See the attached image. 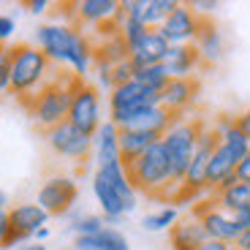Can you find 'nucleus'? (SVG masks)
Returning <instances> with one entry per match:
<instances>
[{
  "instance_id": "obj_18",
  "label": "nucleus",
  "mask_w": 250,
  "mask_h": 250,
  "mask_svg": "<svg viewBox=\"0 0 250 250\" xmlns=\"http://www.w3.org/2000/svg\"><path fill=\"white\" fill-rule=\"evenodd\" d=\"M163 71L169 79H188L193 76V71L201 65V55L196 49V44H180V46H169L166 57H163Z\"/></svg>"
},
{
  "instance_id": "obj_6",
  "label": "nucleus",
  "mask_w": 250,
  "mask_h": 250,
  "mask_svg": "<svg viewBox=\"0 0 250 250\" xmlns=\"http://www.w3.org/2000/svg\"><path fill=\"white\" fill-rule=\"evenodd\" d=\"M220 144V133L215 131L212 125H207L204 133H201L199 144H196V152L190 158V166H188L185 177H182L180 190L174 193V204H185V201L199 199L207 190V169H209V161H212V152L218 150Z\"/></svg>"
},
{
  "instance_id": "obj_36",
  "label": "nucleus",
  "mask_w": 250,
  "mask_h": 250,
  "mask_svg": "<svg viewBox=\"0 0 250 250\" xmlns=\"http://www.w3.org/2000/svg\"><path fill=\"white\" fill-rule=\"evenodd\" d=\"M14 30H17V22H14V17H8V14H0V49L8 44V38L14 36Z\"/></svg>"
},
{
  "instance_id": "obj_29",
  "label": "nucleus",
  "mask_w": 250,
  "mask_h": 250,
  "mask_svg": "<svg viewBox=\"0 0 250 250\" xmlns=\"http://www.w3.org/2000/svg\"><path fill=\"white\" fill-rule=\"evenodd\" d=\"M71 229L76 231V237H93V234H101L106 229V220L101 215H76L71 220Z\"/></svg>"
},
{
  "instance_id": "obj_31",
  "label": "nucleus",
  "mask_w": 250,
  "mask_h": 250,
  "mask_svg": "<svg viewBox=\"0 0 250 250\" xmlns=\"http://www.w3.org/2000/svg\"><path fill=\"white\" fill-rule=\"evenodd\" d=\"M8 193L0 190V248H6L8 234H11V223H8Z\"/></svg>"
},
{
  "instance_id": "obj_27",
  "label": "nucleus",
  "mask_w": 250,
  "mask_h": 250,
  "mask_svg": "<svg viewBox=\"0 0 250 250\" xmlns=\"http://www.w3.org/2000/svg\"><path fill=\"white\" fill-rule=\"evenodd\" d=\"M177 220H180V212H177L174 207H163V209H155V212L144 215L142 226L147 231H166V229H171Z\"/></svg>"
},
{
  "instance_id": "obj_17",
  "label": "nucleus",
  "mask_w": 250,
  "mask_h": 250,
  "mask_svg": "<svg viewBox=\"0 0 250 250\" xmlns=\"http://www.w3.org/2000/svg\"><path fill=\"white\" fill-rule=\"evenodd\" d=\"M166 52H169V41H166L158 30H147L142 41H139L136 46H131L128 60H131L133 71H142V68L161 65L163 57H166Z\"/></svg>"
},
{
  "instance_id": "obj_5",
  "label": "nucleus",
  "mask_w": 250,
  "mask_h": 250,
  "mask_svg": "<svg viewBox=\"0 0 250 250\" xmlns=\"http://www.w3.org/2000/svg\"><path fill=\"white\" fill-rule=\"evenodd\" d=\"M204 128H207V123L201 117H180L161 139L166 152H169L171 182H174L177 190H180V185H182V177H185L188 166H190V158H193L196 144H199Z\"/></svg>"
},
{
  "instance_id": "obj_24",
  "label": "nucleus",
  "mask_w": 250,
  "mask_h": 250,
  "mask_svg": "<svg viewBox=\"0 0 250 250\" xmlns=\"http://www.w3.org/2000/svg\"><path fill=\"white\" fill-rule=\"evenodd\" d=\"M161 136L155 133H142V131H120V161L123 166H131L136 158H142Z\"/></svg>"
},
{
  "instance_id": "obj_20",
  "label": "nucleus",
  "mask_w": 250,
  "mask_h": 250,
  "mask_svg": "<svg viewBox=\"0 0 250 250\" xmlns=\"http://www.w3.org/2000/svg\"><path fill=\"white\" fill-rule=\"evenodd\" d=\"M93 152H95V163L98 166H109V163L120 161V128L109 120L101 123V128L93 136Z\"/></svg>"
},
{
  "instance_id": "obj_13",
  "label": "nucleus",
  "mask_w": 250,
  "mask_h": 250,
  "mask_svg": "<svg viewBox=\"0 0 250 250\" xmlns=\"http://www.w3.org/2000/svg\"><path fill=\"white\" fill-rule=\"evenodd\" d=\"M199 22H201L199 14H196L190 6H182V3H180V6L166 17V22L158 27V33L169 41V46L193 44L196 33H199Z\"/></svg>"
},
{
  "instance_id": "obj_37",
  "label": "nucleus",
  "mask_w": 250,
  "mask_h": 250,
  "mask_svg": "<svg viewBox=\"0 0 250 250\" xmlns=\"http://www.w3.org/2000/svg\"><path fill=\"white\" fill-rule=\"evenodd\" d=\"M234 125H237L239 131H242V136L250 142V109L242 114H237V117H234Z\"/></svg>"
},
{
  "instance_id": "obj_12",
  "label": "nucleus",
  "mask_w": 250,
  "mask_h": 250,
  "mask_svg": "<svg viewBox=\"0 0 250 250\" xmlns=\"http://www.w3.org/2000/svg\"><path fill=\"white\" fill-rule=\"evenodd\" d=\"M49 220V215L38 204H17L8 209V223H11V234H8L6 248H14L17 242H25L27 237H36Z\"/></svg>"
},
{
  "instance_id": "obj_33",
  "label": "nucleus",
  "mask_w": 250,
  "mask_h": 250,
  "mask_svg": "<svg viewBox=\"0 0 250 250\" xmlns=\"http://www.w3.org/2000/svg\"><path fill=\"white\" fill-rule=\"evenodd\" d=\"M133 74H136V71H133L131 60H123V62H117V65H112V87L125 84V82H131Z\"/></svg>"
},
{
  "instance_id": "obj_4",
  "label": "nucleus",
  "mask_w": 250,
  "mask_h": 250,
  "mask_svg": "<svg viewBox=\"0 0 250 250\" xmlns=\"http://www.w3.org/2000/svg\"><path fill=\"white\" fill-rule=\"evenodd\" d=\"M55 74H57L55 62L38 46H30V44L11 46V90L8 93L17 95L19 101L38 93Z\"/></svg>"
},
{
  "instance_id": "obj_45",
  "label": "nucleus",
  "mask_w": 250,
  "mask_h": 250,
  "mask_svg": "<svg viewBox=\"0 0 250 250\" xmlns=\"http://www.w3.org/2000/svg\"><path fill=\"white\" fill-rule=\"evenodd\" d=\"M46 237H49V229H46V226L41 229V231H36V239H46Z\"/></svg>"
},
{
  "instance_id": "obj_10",
  "label": "nucleus",
  "mask_w": 250,
  "mask_h": 250,
  "mask_svg": "<svg viewBox=\"0 0 250 250\" xmlns=\"http://www.w3.org/2000/svg\"><path fill=\"white\" fill-rule=\"evenodd\" d=\"M44 139L55 155L68 158V161H76V163H84L90 158V152H93V136L82 133L68 120L49 128V131H44Z\"/></svg>"
},
{
  "instance_id": "obj_35",
  "label": "nucleus",
  "mask_w": 250,
  "mask_h": 250,
  "mask_svg": "<svg viewBox=\"0 0 250 250\" xmlns=\"http://www.w3.org/2000/svg\"><path fill=\"white\" fill-rule=\"evenodd\" d=\"M74 250H104V231L93 234V237H76Z\"/></svg>"
},
{
  "instance_id": "obj_34",
  "label": "nucleus",
  "mask_w": 250,
  "mask_h": 250,
  "mask_svg": "<svg viewBox=\"0 0 250 250\" xmlns=\"http://www.w3.org/2000/svg\"><path fill=\"white\" fill-rule=\"evenodd\" d=\"M144 3H147V0H125V3H120V14H123L125 19H136V22H142L144 19Z\"/></svg>"
},
{
  "instance_id": "obj_30",
  "label": "nucleus",
  "mask_w": 250,
  "mask_h": 250,
  "mask_svg": "<svg viewBox=\"0 0 250 250\" xmlns=\"http://www.w3.org/2000/svg\"><path fill=\"white\" fill-rule=\"evenodd\" d=\"M11 90V46L0 49V95Z\"/></svg>"
},
{
  "instance_id": "obj_28",
  "label": "nucleus",
  "mask_w": 250,
  "mask_h": 250,
  "mask_svg": "<svg viewBox=\"0 0 250 250\" xmlns=\"http://www.w3.org/2000/svg\"><path fill=\"white\" fill-rule=\"evenodd\" d=\"M133 79L142 84V87L152 90V93H163V87L169 84V76L163 71V65H152V68H142L133 74Z\"/></svg>"
},
{
  "instance_id": "obj_1",
  "label": "nucleus",
  "mask_w": 250,
  "mask_h": 250,
  "mask_svg": "<svg viewBox=\"0 0 250 250\" xmlns=\"http://www.w3.org/2000/svg\"><path fill=\"white\" fill-rule=\"evenodd\" d=\"M36 41L38 49L52 62L71 65L74 76L84 79V74L95 65V41L76 25H60V22L41 25L36 30Z\"/></svg>"
},
{
  "instance_id": "obj_16",
  "label": "nucleus",
  "mask_w": 250,
  "mask_h": 250,
  "mask_svg": "<svg viewBox=\"0 0 250 250\" xmlns=\"http://www.w3.org/2000/svg\"><path fill=\"white\" fill-rule=\"evenodd\" d=\"M180 117H174L171 112H166L163 106H150L142 109V112L125 117L123 123L117 125L120 131H142V133H155V136L163 139V133L169 131L171 125L177 123Z\"/></svg>"
},
{
  "instance_id": "obj_42",
  "label": "nucleus",
  "mask_w": 250,
  "mask_h": 250,
  "mask_svg": "<svg viewBox=\"0 0 250 250\" xmlns=\"http://www.w3.org/2000/svg\"><path fill=\"white\" fill-rule=\"evenodd\" d=\"M234 250H250V229H245L239 234V239L234 242Z\"/></svg>"
},
{
  "instance_id": "obj_19",
  "label": "nucleus",
  "mask_w": 250,
  "mask_h": 250,
  "mask_svg": "<svg viewBox=\"0 0 250 250\" xmlns=\"http://www.w3.org/2000/svg\"><path fill=\"white\" fill-rule=\"evenodd\" d=\"M196 49H199L201 55V62L204 65H215V62L223 57L226 52V41H223V33L218 30V25H215L209 17H201L199 22V33H196Z\"/></svg>"
},
{
  "instance_id": "obj_32",
  "label": "nucleus",
  "mask_w": 250,
  "mask_h": 250,
  "mask_svg": "<svg viewBox=\"0 0 250 250\" xmlns=\"http://www.w3.org/2000/svg\"><path fill=\"white\" fill-rule=\"evenodd\" d=\"M104 250H131V245H128V239H125L123 231H117V229H104Z\"/></svg>"
},
{
  "instance_id": "obj_2",
  "label": "nucleus",
  "mask_w": 250,
  "mask_h": 250,
  "mask_svg": "<svg viewBox=\"0 0 250 250\" xmlns=\"http://www.w3.org/2000/svg\"><path fill=\"white\" fill-rule=\"evenodd\" d=\"M125 171H128V180L136 193H144L150 199H174L177 188L171 182V163L163 142H155L142 158H136L131 166H125Z\"/></svg>"
},
{
  "instance_id": "obj_8",
  "label": "nucleus",
  "mask_w": 250,
  "mask_h": 250,
  "mask_svg": "<svg viewBox=\"0 0 250 250\" xmlns=\"http://www.w3.org/2000/svg\"><path fill=\"white\" fill-rule=\"evenodd\" d=\"M150 106H161V93H152V90L142 87L136 79L112 87L109 109H112V123L114 125H120L125 117H131V114L142 112V109H150Z\"/></svg>"
},
{
  "instance_id": "obj_23",
  "label": "nucleus",
  "mask_w": 250,
  "mask_h": 250,
  "mask_svg": "<svg viewBox=\"0 0 250 250\" xmlns=\"http://www.w3.org/2000/svg\"><path fill=\"white\" fill-rule=\"evenodd\" d=\"M93 193H95V199H98L101 209H104V220H106V223H120L125 215L131 212V207L125 204L104 180H98V177H93Z\"/></svg>"
},
{
  "instance_id": "obj_7",
  "label": "nucleus",
  "mask_w": 250,
  "mask_h": 250,
  "mask_svg": "<svg viewBox=\"0 0 250 250\" xmlns=\"http://www.w3.org/2000/svg\"><path fill=\"white\" fill-rule=\"evenodd\" d=\"M68 123L79 128L82 133L95 136L101 128V95L98 87L90 84L87 79L74 76L71 82V106H68Z\"/></svg>"
},
{
  "instance_id": "obj_44",
  "label": "nucleus",
  "mask_w": 250,
  "mask_h": 250,
  "mask_svg": "<svg viewBox=\"0 0 250 250\" xmlns=\"http://www.w3.org/2000/svg\"><path fill=\"white\" fill-rule=\"evenodd\" d=\"M22 250H46V248H44V245H41V242H33V245H25V248H22Z\"/></svg>"
},
{
  "instance_id": "obj_26",
  "label": "nucleus",
  "mask_w": 250,
  "mask_h": 250,
  "mask_svg": "<svg viewBox=\"0 0 250 250\" xmlns=\"http://www.w3.org/2000/svg\"><path fill=\"white\" fill-rule=\"evenodd\" d=\"M177 6H180L177 0H147V3H144V19L142 22L150 27V30H158Z\"/></svg>"
},
{
  "instance_id": "obj_22",
  "label": "nucleus",
  "mask_w": 250,
  "mask_h": 250,
  "mask_svg": "<svg viewBox=\"0 0 250 250\" xmlns=\"http://www.w3.org/2000/svg\"><path fill=\"white\" fill-rule=\"evenodd\" d=\"M171 250H199L207 242V234L201 229V223L190 215L185 220H177L171 226Z\"/></svg>"
},
{
  "instance_id": "obj_41",
  "label": "nucleus",
  "mask_w": 250,
  "mask_h": 250,
  "mask_svg": "<svg viewBox=\"0 0 250 250\" xmlns=\"http://www.w3.org/2000/svg\"><path fill=\"white\" fill-rule=\"evenodd\" d=\"M199 250H234V245H226V242H218V239H207Z\"/></svg>"
},
{
  "instance_id": "obj_15",
  "label": "nucleus",
  "mask_w": 250,
  "mask_h": 250,
  "mask_svg": "<svg viewBox=\"0 0 250 250\" xmlns=\"http://www.w3.org/2000/svg\"><path fill=\"white\" fill-rule=\"evenodd\" d=\"M68 8V17L76 22V27H101L120 17L117 0H82Z\"/></svg>"
},
{
  "instance_id": "obj_21",
  "label": "nucleus",
  "mask_w": 250,
  "mask_h": 250,
  "mask_svg": "<svg viewBox=\"0 0 250 250\" xmlns=\"http://www.w3.org/2000/svg\"><path fill=\"white\" fill-rule=\"evenodd\" d=\"M95 177L106 182V185L112 188L114 193H117L128 207H131V209L136 207V190H133L131 180H128V171H125L123 161L109 163V166H98V169H95Z\"/></svg>"
},
{
  "instance_id": "obj_38",
  "label": "nucleus",
  "mask_w": 250,
  "mask_h": 250,
  "mask_svg": "<svg viewBox=\"0 0 250 250\" xmlns=\"http://www.w3.org/2000/svg\"><path fill=\"white\" fill-rule=\"evenodd\" d=\"M190 8H193L199 17H204V14H212L215 8H218V3H215V0H196V3H190Z\"/></svg>"
},
{
  "instance_id": "obj_3",
  "label": "nucleus",
  "mask_w": 250,
  "mask_h": 250,
  "mask_svg": "<svg viewBox=\"0 0 250 250\" xmlns=\"http://www.w3.org/2000/svg\"><path fill=\"white\" fill-rule=\"evenodd\" d=\"M71 82H74V74H60V71H57L38 93H33L30 98H25V101H19L41 131H49V128H55V125L68 120Z\"/></svg>"
},
{
  "instance_id": "obj_40",
  "label": "nucleus",
  "mask_w": 250,
  "mask_h": 250,
  "mask_svg": "<svg viewBox=\"0 0 250 250\" xmlns=\"http://www.w3.org/2000/svg\"><path fill=\"white\" fill-rule=\"evenodd\" d=\"M25 8H27L30 14H44L46 8H49V3H46V0H27Z\"/></svg>"
},
{
  "instance_id": "obj_11",
  "label": "nucleus",
  "mask_w": 250,
  "mask_h": 250,
  "mask_svg": "<svg viewBox=\"0 0 250 250\" xmlns=\"http://www.w3.org/2000/svg\"><path fill=\"white\" fill-rule=\"evenodd\" d=\"M76 196H79V185L71 177H49L44 185L38 188V201L36 204L44 209L46 215H65L74 207Z\"/></svg>"
},
{
  "instance_id": "obj_9",
  "label": "nucleus",
  "mask_w": 250,
  "mask_h": 250,
  "mask_svg": "<svg viewBox=\"0 0 250 250\" xmlns=\"http://www.w3.org/2000/svg\"><path fill=\"white\" fill-rule=\"evenodd\" d=\"M193 218L201 223L207 239H218V242L234 245L239 239V234H242V226L234 220V215L223 212V209L215 204L212 196L204 199V201H199V204L193 207Z\"/></svg>"
},
{
  "instance_id": "obj_43",
  "label": "nucleus",
  "mask_w": 250,
  "mask_h": 250,
  "mask_svg": "<svg viewBox=\"0 0 250 250\" xmlns=\"http://www.w3.org/2000/svg\"><path fill=\"white\" fill-rule=\"evenodd\" d=\"M234 220L242 226V231H245V229H250V207H248V209H242V212H234Z\"/></svg>"
},
{
  "instance_id": "obj_39",
  "label": "nucleus",
  "mask_w": 250,
  "mask_h": 250,
  "mask_svg": "<svg viewBox=\"0 0 250 250\" xmlns=\"http://www.w3.org/2000/svg\"><path fill=\"white\" fill-rule=\"evenodd\" d=\"M234 174H237V182H250V152H248V158L237 166Z\"/></svg>"
},
{
  "instance_id": "obj_14",
  "label": "nucleus",
  "mask_w": 250,
  "mask_h": 250,
  "mask_svg": "<svg viewBox=\"0 0 250 250\" xmlns=\"http://www.w3.org/2000/svg\"><path fill=\"white\" fill-rule=\"evenodd\" d=\"M201 90V82L196 76H188V79H169V84L163 87L161 93V106L166 112H171L174 117H182L188 109L196 104Z\"/></svg>"
},
{
  "instance_id": "obj_25",
  "label": "nucleus",
  "mask_w": 250,
  "mask_h": 250,
  "mask_svg": "<svg viewBox=\"0 0 250 250\" xmlns=\"http://www.w3.org/2000/svg\"><path fill=\"white\" fill-rule=\"evenodd\" d=\"M212 199L223 212H242L250 207V182H234L229 188L212 190Z\"/></svg>"
}]
</instances>
